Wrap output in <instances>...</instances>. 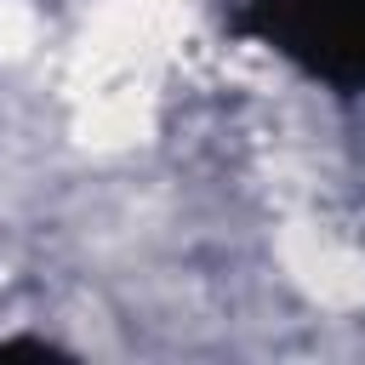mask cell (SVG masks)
Segmentation results:
<instances>
[{"label":"cell","instance_id":"6da1fadb","mask_svg":"<svg viewBox=\"0 0 365 365\" xmlns=\"http://www.w3.org/2000/svg\"><path fill=\"white\" fill-rule=\"evenodd\" d=\"M228 23L325 91H365V0H234Z\"/></svg>","mask_w":365,"mask_h":365}]
</instances>
